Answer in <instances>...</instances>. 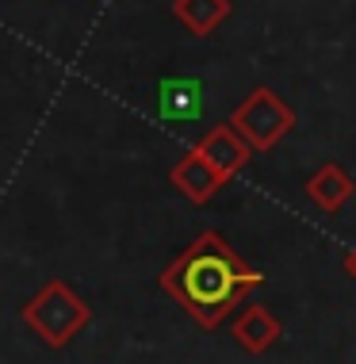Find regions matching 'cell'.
Here are the masks:
<instances>
[{
	"mask_svg": "<svg viewBox=\"0 0 356 364\" xmlns=\"http://www.w3.org/2000/svg\"><path fill=\"white\" fill-rule=\"evenodd\" d=\"M261 284L264 272L253 269L219 230L195 234L157 277V288L173 295L176 307L203 330H219Z\"/></svg>",
	"mask_w": 356,
	"mask_h": 364,
	"instance_id": "obj_1",
	"label": "cell"
},
{
	"mask_svg": "<svg viewBox=\"0 0 356 364\" xmlns=\"http://www.w3.org/2000/svg\"><path fill=\"white\" fill-rule=\"evenodd\" d=\"M352 192H356V181L341 169L338 161L318 165V169L311 173V181H306V196H311L325 215H338L345 203L352 200Z\"/></svg>",
	"mask_w": 356,
	"mask_h": 364,
	"instance_id": "obj_7",
	"label": "cell"
},
{
	"mask_svg": "<svg viewBox=\"0 0 356 364\" xmlns=\"http://www.w3.org/2000/svg\"><path fill=\"white\" fill-rule=\"evenodd\" d=\"M345 272H349V277L356 280V245H352L349 253H345Z\"/></svg>",
	"mask_w": 356,
	"mask_h": 364,
	"instance_id": "obj_9",
	"label": "cell"
},
{
	"mask_svg": "<svg viewBox=\"0 0 356 364\" xmlns=\"http://www.w3.org/2000/svg\"><path fill=\"white\" fill-rule=\"evenodd\" d=\"M234 0H173V16L184 31H192L195 38L215 35L219 27L230 19Z\"/></svg>",
	"mask_w": 356,
	"mask_h": 364,
	"instance_id": "obj_8",
	"label": "cell"
},
{
	"mask_svg": "<svg viewBox=\"0 0 356 364\" xmlns=\"http://www.w3.org/2000/svg\"><path fill=\"white\" fill-rule=\"evenodd\" d=\"M169 184L184 196V200H192V203H207L215 192L222 188L226 181H222V176L215 173L211 165H207L195 150H188L184 157H176V161H173V169H169Z\"/></svg>",
	"mask_w": 356,
	"mask_h": 364,
	"instance_id": "obj_6",
	"label": "cell"
},
{
	"mask_svg": "<svg viewBox=\"0 0 356 364\" xmlns=\"http://www.w3.org/2000/svg\"><path fill=\"white\" fill-rule=\"evenodd\" d=\"M226 123L242 134V142L249 146L253 154H269L272 146H280L295 131L299 119H295V107L284 100L280 92H272L269 85H257L253 92L230 112Z\"/></svg>",
	"mask_w": 356,
	"mask_h": 364,
	"instance_id": "obj_3",
	"label": "cell"
},
{
	"mask_svg": "<svg viewBox=\"0 0 356 364\" xmlns=\"http://www.w3.org/2000/svg\"><path fill=\"white\" fill-rule=\"evenodd\" d=\"M192 150L200 154L226 184H230L234 176L249 165V157H253V150L242 142V134H237L230 123H219V127H211V131H203V139L195 142Z\"/></svg>",
	"mask_w": 356,
	"mask_h": 364,
	"instance_id": "obj_4",
	"label": "cell"
},
{
	"mask_svg": "<svg viewBox=\"0 0 356 364\" xmlns=\"http://www.w3.org/2000/svg\"><path fill=\"white\" fill-rule=\"evenodd\" d=\"M19 318H23V326L31 330L43 346L65 349L69 341L92 322V307H88L65 280H46L43 288L19 307Z\"/></svg>",
	"mask_w": 356,
	"mask_h": 364,
	"instance_id": "obj_2",
	"label": "cell"
},
{
	"mask_svg": "<svg viewBox=\"0 0 356 364\" xmlns=\"http://www.w3.org/2000/svg\"><path fill=\"white\" fill-rule=\"evenodd\" d=\"M280 333H284L280 318H276L269 307H261V303H249V307L242 303V311H237L234 322H230V338L245 353H253V357L269 353L276 341H280Z\"/></svg>",
	"mask_w": 356,
	"mask_h": 364,
	"instance_id": "obj_5",
	"label": "cell"
}]
</instances>
